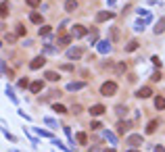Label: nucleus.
Here are the masks:
<instances>
[{
    "instance_id": "nucleus-2",
    "label": "nucleus",
    "mask_w": 165,
    "mask_h": 152,
    "mask_svg": "<svg viewBox=\"0 0 165 152\" xmlns=\"http://www.w3.org/2000/svg\"><path fill=\"white\" fill-rule=\"evenodd\" d=\"M84 54V48H67V59L69 60H77Z\"/></svg>"
},
{
    "instance_id": "nucleus-9",
    "label": "nucleus",
    "mask_w": 165,
    "mask_h": 152,
    "mask_svg": "<svg viewBox=\"0 0 165 152\" xmlns=\"http://www.w3.org/2000/svg\"><path fill=\"white\" fill-rule=\"evenodd\" d=\"M107 108L103 104H94V106H90V115H92V117H100V115H103V113H105Z\"/></svg>"
},
{
    "instance_id": "nucleus-28",
    "label": "nucleus",
    "mask_w": 165,
    "mask_h": 152,
    "mask_svg": "<svg viewBox=\"0 0 165 152\" xmlns=\"http://www.w3.org/2000/svg\"><path fill=\"white\" fill-rule=\"evenodd\" d=\"M17 85H19V88H29L32 83H29V79H27V77H21V79L17 81Z\"/></svg>"
},
{
    "instance_id": "nucleus-19",
    "label": "nucleus",
    "mask_w": 165,
    "mask_h": 152,
    "mask_svg": "<svg viewBox=\"0 0 165 152\" xmlns=\"http://www.w3.org/2000/svg\"><path fill=\"white\" fill-rule=\"evenodd\" d=\"M29 19H32V23H36V25H42V21H44L40 13H32V15H29Z\"/></svg>"
},
{
    "instance_id": "nucleus-27",
    "label": "nucleus",
    "mask_w": 165,
    "mask_h": 152,
    "mask_svg": "<svg viewBox=\"0 0 165 152\" xmlns=\"http://www.w3.org/2000/svg\"><path fill=\"white\" fill-rule=\"evenodd\" d=\"M136 48H138V42H136V40H132V42H128V46H126V50H128V52H134Z\"/></svg>"
},
{
    "instance_id": "nucleus-24",
    "label": "nucleus",
    "mask_w": 165,
    "mask_h": 152,
    "mask_svg": "<svg viewBox=\"0 0 165 152\" xmlns=\"http://www.w3.org/2000/svg\"><path fill=\"white\" fill-rule=\"evenodd\" d=\"M4 94H6V96H9V98H11L13 102H17V96H15V94H13V88H11V85H6V88H4Z\"/></svg>"
},
{
    "instance_id": "nucleus-34",
    "label": "nucleus",
    "mask_w": 165,
    "mask_h": 152,
    "mask_svg": "<svg viewBox=\"0 0 165 152\" xmlns=\"http://www.w3.org/2000/svg\"><path fill=\"white\" fill-rule=\"evenodd\" d=\"M25 2H27V6H32V9L40 6V0H25Z\"/></svg>"
},
{
    "instance_id": "nucleus-43",
    "label": "nucleus",
    "mask_w": 165,
    "mask_h": 152,
    "mask_svg": "<svg viewBox=\"0 0 165 152\" xmlns=\"http://www.w3.org/2000/svg\"><path fill=\"white\" fill-rule=\"evenodd\" d=\"M90 152H100V148H98V146H92V148H90Z\"/></svg>"
},
{
    "instance_id": "nucleus-16",
    "label": "nucleus",
    "mask_w": 165,
    "mask_h": 152,
    "mask_svg": "<svg viewBox=\"0 0 165 152\" xmlns=\"http://www.w3.org/2000/svg\"><path fill=\"white\" fill-rule=\"evenodd\" d=\"M155 108L157 110H163L165 108V96H157L155 98Z\"/></svg>"
},
{
    "instance_id": "nucleus-10",
    "label": "nucleus",
    "mask_w": 165,
    "mask_h": 152,
    "mask_svg": "<svg viewBox=\"0 0 165 152\" xmlns=\"http://www.w3.org/2000/svg\"><path fill=\"white\" fill-rule=\"evenodd\" d=\"M151 21H153V17H148V19H138V21L134 23V29H136V31H142V29H144V25H148Z\"/></svg>"
},
{
    "instance_id": "nucleus-39",
    "label": "nucleus",
    "mask_w": 165,
    "mask_h": 152,
    "mask_svg": "<svg viewBox=\"0 0 165 152\" xmlns=\"http://www.w3.org/2000/svg\"><path fill=\"white\" fill-rule=\"evenodd\" d=\"M88 40H90V44H96V31H92V34H90V38H88Z\"/></svg>"
},
{
    "instance_id": "nucleus-4",
    "label": "nucleus",
    "mask_w": 165,
    "mask_h": 152,
    "mask_svg": "<svg viewBox=\"0 0 165 152\" xmlns=\"http://www.w3.org/2000/svg\"><path fill=\"white\" fill-rule=\"evenodd\" d=\"M71 35H73V38H84V35H86V27H84V25H73V27H71Z\"/></svg>"
},
{
    "instance_id": "nucleus-15",
    "label": "nucleus",
    "mask_w": 165,
    "mask_h": 152,
    "mask_svg": "<svg viewBox=\"0 0 165 152\" xmlns=\"http://www.w3.org/2000/svg\"><path fill=\"white\" fill-rule=\"evenodd\" d=\"M77 9V0H65V11L67 13H73Z\"/></svg>"
},
{
    "instance_id": "nucleus-8",
    "label": "nucleus",
    "mask_w": 165,
    "mask_h": 152,
    "mask_svg": "<svg viewBox=\"0 0 165 152\" xmlns=\"http://www.w3.org/2000/svg\"><path fill=\"white\" fill-rule=\"evenodd\" d=\"M142 136L140 133H132V136H128V144H130V146H140L142 144Z\"/></svg>"
},
{
    "instance_id": "nucleus-6",
    "label": "nucleus",
    "mask_w": 165,
    "mask_h": 152,
    "mask_svg": "<svg viewBox=\"0 0 165 152\" xmlns=\"http://www.w3.org/2000/svg\"><path fill=\"white\" fill-rule=\"evenodd\" d=\"M44 63H46V59H44V56H36V59L29 63V69H32V71L40 69V67H44Z\"/></svg>"
},
{
    "instance_id": "nucleus-30",
    "label": "nucleus",
    "mask_w": 165,
    "mask_h": 152,
    "mask_svg": "<svg viewBox=\"0 0 165 152\" xmlns=\"http://www.w3.org/2000/svg\"><path fill=\"white\" fill-rule=\"evenodd\" d=\"M117 115H119V117H126V115H128V108H126L123 104H119L117 106Z\"/></svg>"
},
{
    "instance_id": "nucleus-14",
    "label": "nucleus",
    "mask_w": 165,
    "mask_h": 152,
    "mask_svg": "<svg viewBox=\"0 0 165 152\" xmlns=\"http://www.w3.org/2000/svg\"><path fill=\"white\" fill-rule=\"evenodd\" d=\"M103 138H105L109 144H117V138H115V133H111L109 129H105V131H103Z\"/></svg>"
},
{
    "instance_id": "nucleus-20",
    "label": "nucleus",
    "mask_w": 165,
    "mask_h": 152,
    "mask_svg": "<svg viewBox=\"0 0 165 152\" xmlns=\"http://www.w3.org/2000/svg\"><path fill=\"white\" fill-rule=\"evenodd\" d=\"M163 31H165V17L159 19V23L155 25V34H163Z\"/></svg>"
},
{
    "instance_id": "nucleus-17",
    "label": "nucleus",
    "mask_w": 165,
    "mask_h": 152,
    "mask_svg": "<svg viewBox=\"0 0 165 152\" xmlns=\"http://www.w3.org/2000/svg\"><path fill=\"white\" fill-rule=\"evenodd\" d=\"M75 142H77V144H88V136H86L84 131H77V133H75Z\"/></svg>"
},
{
    "instance_id": "nucleus-33",
    "label": "nucleus",
    "mask_w": 165,
    "mask_h": 152,
    "mask_svg": "<svg viewBox=\"0 0 165 152\" xmlns=\"http://www.w3.org/2000/svg\"><path fill=\"white\" fill-rule=\"evenodd\" d=\"M63 131H65V136L69 138V142H71V144H73V133H71V129L67 127V125H65V127H63Z\"/></svg>"
},
{
    "instance_id": "nucleus-3",
    "label": "nucleus",
    "mask_w": 165,
    "mask_h": 152,
    "mask_svg": "<svg viewBox=\"0 0 165 152\" xmlns=\"http://www.w3.org/2000/svg\"><path fill=\"white\" fill-rule=\"evenodd\" d=\"M115 17V13L113 11H100L96 15V23H103V21H109V19H113Z\"/></svg>"
},
{
    "instance_id": "nucleus-7",
    "label": "nucleus",
    "mask_w": 165,
    "mask_h": 152,
    "mask_svg": "<svg viewBox=\"0 0 165 152\" xmlns=\"http://www.w3.org/2000/svg\"><path fill=\"white\" fill-rule=\"evenodd\" d=\"M86 88V81H71L67 83V92H77V90H84Z\"/></svg>"
},
{
    "instance_id": "nucleus-25",
    "label": "nucleus",
    "mask_w": 165,
    "mask_h": 152,
    "mask_svg": "<svg viewBox=\"0 0 165 152\" xmlns=\"http://www.w3.org/2000/svg\"><path fill=\"white\" fill-rule=\"evenodd\" d=\"M71 38H73V35H61V38H59V44H61V46H67V44L71 42Z\"/></svg>"
},
{
    "instance_id": "nucleus-35",
    "label": "nucleus",
    "mask_w": 165,
    "mask_h": 152,
    "mask_svg": "<svg viewBox=\"0 0 165 152\" xmlns=\"http://www.w3.org/2000/svg\"><path fill=\"white\" fill-rule=\"evenodd\" d=\"M6 15H9V4L2 2V17H6Z\"/></svg>"
},
{
    "instance_id": "nucleus-45",
    "label": "nucleus",
    "mask_w": 165,
    "mask_h": 152,
    "mask_svg": "<svg viewBox=\"0 0 165 152\" xmlns=\"http://www.w3.org/2000/svg\"><path fill=\"white\" fill-rule=\"evenodd\" d=\"M128 152H140V150H128Z\"/></svg>"
},
{
    "instance_id": "nucleus-40",
    "label": "nucleus",
    "mask_w": 165,
    "mask_h": 152,
    "mask_svg": "<svg viewBox=\"0 0 165 152\" xmlns=\"http://www.w3.org/2000/svg\"><path fill=\"white\" fill-rule=\"evenodd\" d=\"M151 60H153V63H155V65H157V67H161V60L157 59V56H153V59H151Z\"/></svg>"
},
{
    "instance_id": "nucleus-1",
    "label": "nucleus",
    "mask_w": 165,
    "mask_h": 152,
    "mask_svg": "<svg viewBox=\"0 0 165 152\" xmlns=\"http://www.w3.org/2000/svg\"><path fill=\"white\" fill-rule=\"evenodd\" d=\"M100 94H103V96H115V94H117V83L115 81H105L100 85Z\"/></svg>"
},
{
    "instance_id": "nucleus-18",
    "label": "nucleus",
    "mask_w": 165,
    "mask_h": 152,
    "mask_svg": "<svg viewBox=\"0 0 165 152\" xmlns=\"http://www.w3.org/2000/svg\"><path fill=\"white\" fill-rule=\"evenodd\" d=\"M44 77H46L48 81H59V79H61V75H59V73H54V71H46Z\"/></svg>"
},
{
    "instance_id": "nucleus-21",
    "label": "nucleus",
    "mask_w": 165,
    "mask_h": 152,
    "mask_svg": "<svg viewBox=\"0 0 165 152\" xmlns=\"http://www.w3.org/2000/svg\"><path fill=\"white\" fill-rule=\"evenodd\" d=\"M36 133H38L40 138H50V140H54V138H52V133H50V131H46V129H40V127H36Z\"/></svg>"
},
{
    "instance_id": "nucleus-23",
    "label": "nucleus",
    "mask_w": 165,
    "mask_h": 152,
    "mask_svg": "<svg viewBox=\"0 0 165 152\" xmlns=\"http://www.w3.org/2000/svg\"><path fill=\"white\" fill-rule=\"evenodd\" d=\"M50 31H52L50 25H42V27H38V34H40V35H48Z\"/></svg>"
},
{
    "instance_id": "nucleus-31",
    "label": "nucleus",
    "mask_w": 165,
    "mask_h": 152,
    "mask_svg": "<svg viewBox=\"0 0 165 152\" xmlns=\"http://www.w3.org/2000/svg\"><path fill=\"white\" fill-rule=\"evenodd\" d=\"M136 13H138V15H142V19H148V17H151V13L146 11V9H138Z\"/></svg>"
},
{
    "instance_id": "nucleus-12",
    "label": "nucleus",
    "mask_w": 165,
    "mask_h": 152,
    "mask_svg": "<svg viewBox=\"0 0 165 152\" xmlns=\"http://www.w3.org/2000/svg\"><path fill=\"white\" fill-rule=\"evenodd\" d=\"M29 90H32V94H40L42 90H44V81H32V85H29Z\"/></svg>"
},
{
    "instance_id": "nucleus-44",
    "label": "nucleus",
    "mask_w": 165,
    "mask_h": 152,
    "mask_svg": "<svg viewBox=\"0 0 165 152\" xmlns=\"http://www.w3.org/2000/svg\"><path fill=\"white\" fill-rule=\"evenodd\" d=\"M105 152H115V150H113V148H109V150H105Z\"/></svg>"
},
{
    "instance_id": "nucleus-42",
    "label": "nucleus",
    "mask_w": 165,
    "mask_h": 152,
    "mask_svg": "<svg viewBox=\"0 0 165 152\" xmlns=\"http://www.w3.org/2000/svg\"><path fill=\"white\" fill-rule=\"evenodd\" d=\"M107 4H109V6H115V4H117V0H107Z\"/></svg>"
},
{
    "instance_id": "nucleus-37",
    "label": "nucleus",
    "mask_w": 165,
    "mask_h": 152,
    "mask_svg": "<svg viewBox=\"0 0 165 152\" xmlns=\"http://www.w3.org/2000/svg\"><path fill=\"white\" fill-rule=\"evenodd\" d=\"M17 35H25V27L23 25H17Z\"/></svg>"
},
{
    "instance_id": "nucleus-22",
    "label": "nucleus",
    "mask_w": 165,
    "mask_h": 152,
    "mask_svg": "<svg viewBox=\"0 0 165 152\" xmlns=\"http://www.w3.org/2000/svg\"><path fill=\"white\" fill-rule=\"evenodd\" d=\"M52 110H54L57 115H65V113H67V108L63 104H52Z\"/></svg>"
},
{
    "instance_id": "nucleus-13",
    "label": "nucleus",
    "mask_w": 165,
    "mask_h": 152,
    "mask_svg": "<svg viewBox=\"0 0 165 152\" xmlns=\"http://www.w3.org/2000/svg\"><path fill=\"white\" fill-rule=\"evenodd\" d=\"M151 94H153V90H151L148 85H144V88H140V90L136 92V96H138V98H148Z\"/></svg>"
},
{
    "instance_id": "nucleus-26",
    "label": "nucleus",
    "mask_w": 165,
    "mask_h": 152,
    "mask_svg": "<svg viewBox=\"0 0 165 152\" xmlns=\"http://www.w3.org/2000/svg\"><path fill=\"white\" fill-rule=\"evenodd\" d=\"M157 127H159V123H157V121H151V123L146 125V133H153Z\"/></svg>"
},
{
    "instance_id": "nucleus-36",
    "label": "nucleus",
    "mask_w": 165,
    "mask_h": 152,
    "mask_svg": "<svg viewBox=\"0 0 165 152\" xmlns=\"http://www.w3.org/2000/svg\"><path fill=\"white\" fill-rule=\"evenodd\" d=\"M151 79H153V81H159V79H161V73H159V71H155L153 75H151Z\"/></svg>"
},
{
    "instance_id": "nucleus-11",
    "label": "nucleus",
    "mask_w": 165,
    "mask_h": 152,
    "mask_svg": "<svg viewBox=\"0 0 165 152\" xmlns=\"http://www.w3.org/2000/svg\"><path fill=\"white\" fill-rule=\"evenodd\" d=\"M130 127H132L130 121H119V123H117V133H128Z\"/></svg>"
},
{
    "instance_id": "nucleus-32",
    "label": "nucleus",
    "mask_w": 165,
    "mask_h": 152,
    "mask_svg": "<svg viewBox=\"0 0 165 152\" xmlns=\"http://www.w3.org/2000/svg\"><path fill=\"white\" fill-rule=\"evenodd\" d=\"M126 69H128V67H126V63H119L115 71H117V75H121V73H126Z\"/></svg>"
},
{
    "instance_id": "nucleus-41",
    "label": "nucleus",
    "mask_w": 165,
    "mask_h": 152,
    "mask_svg": "<svg viewBox=\"0 0 165 152\" xmlns=\"http://www.w3.org/2000/svg\"><path fill=\"white\" fill-rule=\"evenodd\" d=\"M153 152H165V148H163V146H155Z\"/></svg>"
},
{
    "instance_id": "nucleus-38",
    "label": "nucleus",
    "mask_w": 165,
    "mask_h": 152,
    "mask_svg": "<svg viewBox=\"0 0 165 152\" xmlns=\"http://www.w3.org/2000/svg\"><path fill=\"white\" fill-rule=\"evenodd\" d=\"M100 127H103V125H100L98 121H92V125H90V129H94V131H96V129H100Z\"/></svg>"
},
{
    "instance_id": "nucleus-5",
    "label": "nucleus",
    "mask_w": 165,
    "mask_h": 152,
    "mask_svg": "<svg viewBox=\"0 0 165 152\" xmlns=\"http://www.w3.org/2000/svg\"><path fill=\"white\" fill-rule=\"evenodd\" d=\"M96 46H98V52H100V54H109V52H111V42H109V40L98 42Z\"/></svg>"
},
{
    "instance_id": "nucleus-29",
    "label": "nucleus",
    "mask_w": 165,
    "mask_h": 152,
    "mask_svg": "<svg viewBox=\"0 0 165 152\" xmlns=\"http://www.w3.org/2000/svg\"><path fill=\"white\" fill-rule=\"evenodd\" d=\"M44 123H46V125H50L52 129H57V127H59V125H57V121H54L52 117H46V119H44Z\"/></svg>"
}]
</instances>
